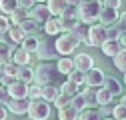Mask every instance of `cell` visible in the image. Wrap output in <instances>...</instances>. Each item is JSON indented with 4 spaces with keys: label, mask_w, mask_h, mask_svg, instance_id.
Wrapping results in <instances>:
<instances>
[{
    "label": "cell",
    "mask_w": 126,
    "mask_h": 120,
    "mask_svg": "<svg viewBox=\"0 0 126 120\" xmlns=\"http://www.w3.org/2000/svg\"><path fill=\"white\" fill-rule=\"evenodd\" d=\"M82 94H84V100H86V106H98L96 104V90H94L92 86H86L84 90H82Z\"/></svg>",
    "instance_id": "1f68e13d"
},
{
    "label": "cell",
    "mask_w": 126,
    "mask_h": 120,
    "mask_svg": "<svg viewBox=\"0 0 126 120\" xmlns=\"http://www.w3.org/2000/svg\"><path fill=\"white\" fill-rule=\"evenodd\" d=\"M120 104H124V106H126V96H122V100H120Z\"/></svg>",
    "instance_id": "f907efd6"
},
{
    "label": "cell",
    "mask_w": 126,
    "mask_h": 120,
    "mask_svg": "<svg viewBox=\"0 0 126 120\" xmlns=\"http://www.w3.org/2000/svg\"><path fill=\"white\" fill-rule=\"evenodd\" d=\"M38 44H40V38H38V36H26V38L22 40L20 46H22V48H26L28 52H36Z\"/></svg>",
    "instance_id": "4dcf8cb0"
},
{
    "label": "cell",
    "mask_w": 126,
    "mask_h": 120,
    "mask_svg": "<svg viewBox=\"0 0 126 120\" xmlns=\"http://www.w3.org/2000/svg\"><path fill=\"white\" fill-rule=\"evenodd\" d=\"M80 18L78 16H66V14H62L60 16V28H62V32H72V30L76 26H80Z\"/></svg>",
    "instance_id": "2e32d148"
},
{
    "label": "cell",
    "mask_w": 126,
    "mask_h": 120,
    "mask_svg": "<svg viewBox=\"0 0 126 120\" xmlns=\"http://www.w3.org/2000/svg\"><path fill=\"white\" fill-rule=\"evenodd\" d=\"M28 12H30L28 16H30V18H34V20H36V22H40V24H42L46 18H48V16H52L50 10H48V6H46L44 2H36L32 8L28 10Z\"/></svg>",
    "instance_id": "8fae6325"
},
{
    "label": "cell",
    "mask_w": 126,
    "mask_h": 120,
    "mask_svg": "<svg viewBox=\"0 0 126 120\" xmlns=\"http://www.w3.org/2000/svg\"><path fill=\"white\" fill-rule=\"evenodd\" d=\"M58 68L54 64H48V62H42L38 64V68L34 70V82L44 86V84H52L56 78H58Z\"/></svg>",
    "instance_id": "3957f363"
},
{
    "label": "cell",
    "mask_w": 126,
    "mask_h": 120,
    "mask_svg": "<svg viewBox=\"0 0 126 120\" xmlns=\"http://www.w3.org/2000/svg\"><path fill=\"white\" fill-rule=\"evenodd\" d=\"M74 36L78 38V42H84V44H88V28H84V24H80V26H76L74 30Z\"/></svg>",
    "instance_id": "d590c367"
},
{
    "label": "cell",
    "mask_w": 126,
    "mask_h": 120,
    "mask_svg": "<svg viewBox=\"0 0 126 120\" xmlns=\"http://www.w3.org/2000/svg\"><path fill=\"white\" fill-rule=\"evenodd\" d=\"M58 110V120H78V112L76 108H72L70 104H66V106H62V108H56Z\"/></svg>",
    "instance_id": "44dd1931"
},
{
    "label": "cell",
    "mask_w": 126,
    "mask_h": 120,
    "mask_svg": "<svg viewBox=\"0 0 126 120\" xmlns=\"http://www.w3.org/2000/svg\"><path fill=\"white\" fill-rule=\"evenodd\" d=\"M112 98H114V96L110 94L104 86H100V88L96 90V104H98V106H108V104L112 102Z\"/></svg>",
    "instance_id": "4316f807"
},
{
    "label": "cell",
    "mask_w": 126,
    "mask_h": 120,
    "mask_svg": "<svg viewBox=\"0 0 126 120\" xmlns=\"http://www.w3.org/2000/svg\"><path fill=\"white\" fill-rule=\"evenodd\" d=\"M6 90H8V94H10V98H24V96H28V84L26 82H22V80H12L8 86H6Z\"/></svg>",
    "instance_id": "9c48e42d"
},
{
    "label": "cell",
    "mask_w": 126,
    "mask_h": 120,
    "mask_svg": "<svg viewBox=\"0 0 126 120\" xmlns=\"http://www.w3.org/2000/svg\"><path fill=\"white\" fill-rule=\"evenodd\" d=\"M120 32H122V30H118V28H114V24H112V26H106V36H108L110 40H118V36H120Z\"/></svg>",
    "instance_id": "60d3db41"
},
{
    "label": "cell",
    "mask_w": 126,
    "mask_h": 120,
    "mask_svg": "<svg viewBox=\"0 0 126 120\" xmlns=\"http://www.w3.org/2000/svg\"><path fill=\"white\" fill-rule=\"evenodd\" d=\"M8 36H10L12 42L22 44V40L26 38V32H24V30H22L18 24H10V28H8Z\"/></svg>",
    "instance_id": "cb8c5ba5"
},
{
    "label": "cell",
    "mask_w": 126,
    "mask_h": 120,
    "mask_svg": "<svg viewBox=\"0 0 126 120\" xmlns=\"http://www.w3.org/2000/svg\"><path fill=\"white\" fill-rule=\"evenodd\" d=\"M102 86L108 90L112 96H118V94H122V84L116 80V78H112V76H104V82H102Z\"/></svg>",
    "instance_id": "ac0fdd59"
},
{
    "label": "cell",
    "mask_w": 126,
    "mask_h": 120,
    "mask_svg": "<svg viewBox=\"0 0 126 120\" xmlns=\"http://www.w3.org/2000/svg\"><path fill=\"white\" fill-rule=\"evenodd\" d=\"M8 18H10V24H20V22H24L28 18V10L22 8V6H18V8H14L8 14Z\"/></svg>",
    "instance_id": "7402d4cb"
},
{
    "label": "cell",
    "mask_w": 126,
    "mask_h": 120,
    "mask_svg": "<svg viewBox=\"0 0 126 120\" xmlns=\"http://www.w3.org/2000/svg\"><path fill=\"white\" fill-rule=\"evenodd\" d=\"M72 60H74V68L80 70V72H88V70L94 66V58H92L90 54H84V52L76 54Z\"/></svg>",
    "instance_id": "7c38bea8"
},
{
    "label": "cell",
    "mask_w": 126,
    "mask_h": 120,
    "mask_svg": "<svg viewBox=\"0 0 126 120\" xmlns=\"http://www.w3.org/2000/svg\"><path fill=\"white\" fill-rule=\"evenodd\" d=\"M112 116H114V120H126V106H124V104H118V106H114Z\"/></svg>",
    "instance_id": "f35d334b"
},
{
    "label": "cell",
    "mask_w": 126,
    "mask_h": 120,
    "mask_svg": "<svg viewBox=\"0 0 126 120\" xmlns=\"http://www.w3.org/2000/svg\"><path fill=\"white\" fill-rule=\"evenodd\" d=\"M10 28V18L6 14H0V32H8Z\"/></svg>",
    "instance_id": "b9f144b4"
},
{
    "label": "cell",
    "mask_w": 126,
    "mask_h": 120,
    "mask_svg": "<svg viewBox=\"0 0 126 120\" xmlns=\"http://www.w3.org/2000/svg\"><path fill=\"white\" fill-rule=\"evenodd\" d=\"M102 6H108V8H120V0H102Z\"/></svg>",
    "instance_id": "ee69618b"
},
{
    "label": "cell",
    "mask_w": 126,
    "mask_h": 120,
    "mask_svg": "<svg viewBox=\"0 0 126 120\" xmlns=\"http://www.w3.org/2000/svg\"><path fill=\"white\" fill-rule=\"evenodd\" d=\"M120 48H122V46H120V42H118V40H110V38L100 46V50L104 52V56H110V58H112Z\"/></svg>",
    "instance_id": "603a6c76"
},
{
    "label": "cell",
    "mask_w": 126,
    "mask_h": 120,
    "mask_svg": "<svg viewBox=\"0 0 126 120\" xmlns=\"http://www.w3.org/2000/svg\"><path fill=\"white\" fill-rule=\"evenodd\" d=\"M34 4H36L34 0H18V6H22V8H26V10H30Z\"/></svg>",
    "instance_id": "f6af8a7d"
},
{
    "label": "cell",
    "mask_w": 126,
    "mask_h": 120,
    "mask_svg": "<svg viewBox=\"0 0 126 120\" xmlns=\"http://www.w3.org/2000/svg\"><path fill=\"white\" fill-rule=\"evenodd\" d=\"M78 120H102V110H96V108H84L78 114Z\"/></svg>",
    "instance_id": "484cf974"
},
{
    "label": "cell",
    "mask_w": 126,
    "mask_h": 120,
    "mask_svg": "<svg viewBox=\"0 0 126 120\" xmlns=\"http://www.w3.org/2000/svg\"><path fill=\"white\" fill-rule=\"evenodd\" d=\"M78 38L74 36V32H62L58 34L56 42H54V48L58 52V56H70L76 48H78Z\"/></svg>",
    "instance_id": "7a4b0ae2"
},
{
    "label": "cell",
    "mask_w": 126,
    "mask_h": 120,
    "mask_svg": "<svg viewBox=\"0 0 126 120\" xmlns=\"http://www.w3.org/2000/svg\"><path fill=\"white\" fill-rule=\"evenodd\" d=\"M2 36H4V32H0V40H2Z\"/></svg>",
    "instance_id": "f5cc1de1"
},
{
    "label": "cell",
    "mask_w": 126,
    "mask_h": 120,
    "mask_svg": "<svg viewBox=\"0 0 126 120\" xmlns=\"http://www.w3.org/2000/svg\"><path fill=\"white\" fill-rule=\"evenodd\" d=\"M124 12H126V10H124Z\"/></svg>",
    "instance_id": "6f0895ef"
},
{
    "label": "cell",
    "mask_w": 126,
    "mask_h": 120,
    "mask_svg": "<svg viewBox=\"0 0 126 120\" xmlns=\"http://www.w3.org/2000/svg\"><path fill=\"white\" fill-rule=\"evenodd\" d=\"M14 8H18V0H0V12L2 14L8 16Z\"/></svg>",
    "instance_id": "836d02e7"
},
{
    "label": "cell",
    "mask_w": 126,
    "mask_h": 120,
    "mask_svg": "<svg viewBox=\"0 0 126 120\" xmlns=\"http://www.w3.org/2000/svg\"><path fill=\"white\" fill-rule=\"evenodd\" d=\"M112 58H114V66L120 72H126V48H120Z\"/></svg>",
    "instance_id": "f546056e"
},
{
    "label": "cell",
    "mask_w": 126,
    "mask_h": 120,
    "mask_svg": "<svg viewBox=\"0 0 126 120\" xmlns=\"http://www.w3.org/2000/svg\"><path fill=\"white\" fill-rule=\"evenodd\" d=\"M40 60H54V58H58V52H56V48H54V44H48V42H42L40 40V44H38V48H36V52H34Z\"/></svg>",
    "instance_id": "30bf717a"
},
{
    "label": "cell",
    "mask_w": 126,
    "mask_h": 120,
    "mask_svg": "<svg viewBox=\"0 0 126 120\" xmlns=\"http://www.w3.org/2000/svg\"><path fill=\"white\" fill-rule=\"evenodd\" d=\"M10 60H12V46L6 44L4 40H0V66H4Z\"/></svg>",
    "instance_id": "83f0119b"
},
{
    "label": "cell",
    "mask_w": 126,
    "mask_h": 120,
    "mask_svg": "<svg viewBox=\"0 0 126 120\" xmlns=\"http://www.w3.org/2000/svg\"><path fill=\"white\" fill-rule=\"evenodd\" d=\"M120 20H122V26L126 28V12H124V14H120Z\"/></svg>",
    "instance_id": "c3c4849f"
},
{
    "label": "cell",
    "mask_w": 126,
    "mask_h": 120,
    "mask_svg": "<svg viewBox=\"0 0 126 120\" xmlns=\"http://www.w3.org/2000/svg\"><path fill=\"white\" fill-rule=\"evenodd\" d=\"M98 20H100V24H102V26H112V24H116V22L120 20L118 8H108V6H102Z\"/></svg>",
    "instance_id": "ba28073f"
},
{
    "label": "cell",
    "mask_w": 126,
    "mask_h": 120,
    "mask_svg": "<svg viewBox=\"0 0 126 120\" xmlns=\"http://www.w3.org/2000/svg\"><path fill=\"white\" fill-rule=\"evenodd\" d=\"M100 2H102V0H100Z\"/></svg>",
    "instance_id": "9f6ffc18"
},
{
    "label": "cell",
    "mask_w": 126,
    "mask_h": 120,
    "mask_svg": "<svg viewBox=\"0 0 126 120\" xmlns=\"http://www.w3.org/2000/svg\"><path fill=\"white\" fill-rule=\"evenodd\" d=\"M16 78L22 80V82H26V84H32L34 82V70L30 68V64H22V66H18Z\"/></svg>",
    "instance_id": "d6986e66"
},
{
    "label": "cell",
    "mask_w": 126,
    "mask_h": 120,
    "mask_svg": "<svg viewBox=\"0 0 126 120\" xmlns=\"http://www.w3.org/2000/svg\"><path fill=\"white\" fill-rule=\"evenodd\" d=\"M58 90H60L62 94H66V96H74V94L80 92V84H76L72 80H66V82H62V86Z\"/></svg>",
    "instance_id": "f1b7e54d"
},
{
    "label": "cell",
    "mask_w": 126,
    "mask_h": 120,
    "mask_svg": "<svg viewBox=\"0 0 126 120\" xmlns=\"http://www.w3.org/2000/svg\"><path fill=\"white\" fill-rule=\"evenodd\" d=\"M42 94V86L40 84H28V98L34 100V98H40Z\"/></svg>",
    "instance_id": "8d00e7d4"
},
{
    "label": "cell",
    "mask_w": 126,
    "mask_h": 120,
    "mask_svg": "<svg viewBox=\"0 0 126 120\" xmlns=\"http://www.w3.org/2000/svg\"><path fill=\"white\" fill-rule=\"evenodd\" d=\"M106 40H108L106 26H102V24H90L88 26V44H90V46L100 48Z\"/></svg>",
    "instance_id": "5b68a950"
},
{
    "label": "cell",
    "mask_w": 126,
    "mask_h": 120,
    "mask_svg": "<svg viewBox=\"0 0 126 120\" xmlns=\"http://www.w3.org/2000/svg\"><path fill=\"white\" fill-rule=\"evenodd\" d=\"M54 106L56 108H62V106H66V104H70V96H66V94H62V92H58V96L54 98Z\"/></svg>",
    "instance_id": "74e56055"
},
{
    "label": "cell",
    "mask_w": 126,
    "mask_h": 120,
    "mask_svg": "<svg viewBox=\"0 0 126 120\" xmlns=\"http://www.w3.org/2000/svg\"><path fill=\"white\" fill-rule=\"evenodd\" d=\"M104 82V72L100 68H90L88 72H84V84L86 86H92V88H100Z\"/></svg>",
    "instance_id": "52a82bcc"
},
{
    "label": "cell",
    "mask_w": 126,
    "mask_h": 120,
    "mask_svg": "<svg viewBox=\"0 0 126 120\" xmlns=\"http://www.w3.org/2000/svg\"><path fill=\"white\" fill-rule=\"evenodd\" d=\"M28 106H30V98H28V96H24V98H10L8 104H6V108H8L12 114H16V116L26 114V112H28Z\"/></svg>",
    "instance_id": "8992f818"
},
{
    "label": "cell",
    "mask_w": 126,
    "mask_h": 120,
    "mask_svg": "<svg viewBox=\"0 0 126 120\" xmlns=\"http://www.w3.org/2000/svg\"><path fill=\"white\" fill-rule=\"evenodd\" d=\"M26 114H28L30 120H48V116H50V102H46L44 98L30 100V106H28Z\"/></svg>",
    "instance_id": "277c9868"
},
{
    "label": "cell",
    "mask_w": 126,
    "mask_h": 120,
    "mask_svg": "<svg viewBox=\"0 0 126 120\" xmlns=\"http://www.w3.org/2000/svg\"><path fill=\"white\" fill-rule=\"evenodd\" d=\"M70 106H72V108H76L78 112H80V110H84V108H86V100H84V94H82V92H78V94L70 96Z\"/></svg>",
    "instance_id": "d6a6232c"
},
{
    "label": "cell",
    "mask_w": 126,
    "mask_h": 120,
    "mask_svg": "<svg viewBox=\"0 0 126 120\" xmlns=\"http://www.w3.org/2000/svg\"><path fill=\"white\" fill-rule=\"evenodd\" d=\"M46 6H48L52 16H62L68 6V0H46Z\"/></svg>",
    "instance_id": "e0dca14e"
},
{
    "label": "cell",
    "mask_w": 126,
    "mask_h": 120,
    "mask_svg": "<svg viewBox=\"0 0 126 120\" xmlns=\"http://www.w3.org/2000/svg\"><path fill=\"white\" fill-rule=\"evenodd\" d=\"M18 26H20L24 32H26V36H38L40 26H42V24H40V22H36L34 18H30V16H28V18H26L24 22H20Z\"/></svg>",
    "instance_id": "9a60e30c"
},
{
    "label": "cell",
    "mask_w": 126,
    "mask_h": 120,
    "mask_svg": "<svg viewBox=\"0 0 126 120\" xmlns=\"http://www.w3.org/2000/svg\"><path fill=\"white\" fill-rule=\"evenodd\" d=\"M6 118H8V108L4 104H0V120H6Z\"/></svg>",
    "instance_id": "bcb514c9"
},
{
    "label": "cell",
    "mask_w": 126,
    "mask_h": 120,
    "mask_svg": "<svg viewBox=\"0 0 126 120\" xmlns=\"http://www.w3.org/2000/svg\"><path fill=\"white\" fill-rule=\"evenodd\" d=\"M102 120H114V118H102Z\"/></svg>",
    "instance_id": "11a10c76"
},
{
    "label": "cell",
    "mask_w": 126,
    "mask_h": 120,
    "mask_svg": "<svg viewBox=\"0 0 126 120\" xmlns=\"http://www.w3.org/2000/svg\"><path fill=\"white\" fill-rule=\"evenodd\" d=\"M100 10H102L100 0H80V4H78V18L86 26L96 24L98 16H100Z\"/></svg>",
    "instance_id": "6da1fadb"
},
{
    "label": "cell",
    "mask_w": 126,
    "mask_h": 120,
    "mask_svg": "<svg viewBox=\"0 0 126 120\" xmlns=\"http://www.w3.org/2000/svg\"><path fill=\"white\" fill-rule=\"evenodd\" d=\"M42 26H44V32L48 34V36H58L62 32V28H60V16H48V18L42 22Z\"/></svg>",
    "instance_id": "5bb4252c"
},
{
    "label": "cell",
    "mask_w": 126,
    "mask_h": 120,
    "mask_svg": "<svg viewBox=\"0 0 126 120\" xmlns=\"http://www.w3.org/2000/svg\"><path fill=\"white\" fill-rule=\"evenodd\" d=\"M2 76H4V72H2V66H0V82H2Z\"/></svg>",
    "instance_id": "681fc988"
},
{
    "label": "cell",
    "mask_w": 126,
    "mask_h": 120,
    "mask_svg": "<svg viewBox=\"0 0 126 120\" xmlns=\"http://www.w3.org/2000/svg\"><path fill=\"white\" fill-rule=\"evenodd\" d=\"M58 92H60V90L54 86V84H44L42 86V94H40V98H44L46 102H54V98L58 96Z\"/></svg>",
    "instance_id": "d4e9b609"
},
{
    "label": "cell",
    "mask_w": 126,
    "mask_h": 120,
    "mask_svg": "<svg viewBox=\"0 0 126 120\" xmlns=\"http://www.w3.org/2000/svg\"><path fill=\"white\" fill-rule=\"evenodd\" d=\"M2 72H4V76H8V78H16V74H18V64H14L12 60L10 62H6L4 66H2Z\"/></svg>",
    "instance_id": "e575fe53"
},
{
    "label": "cell",
    "mask_w": 126,
    "mask_h": 120,
    "mask_svg": "<svg viewBox=\"0 0 126 120\" xmlns=\"http://www.w3.org/2000/svg\"><path fill=\"white\" fill-rule=\"evenodd\" d=\"M8 100H10V94H8V90H6V86H0V104H8Z\"/></svg>",
    "instance_id": "7bdbcfd3"
},
{
    "label": "cell",
    "mask_w": 126,
    "mask_h": 120,
    "mask_svg": "<svg viewBox=\"0 0 126 120\" xmlns=\"http://www.w3.org/2000/svg\"><path fill=\"white\" fill-rule=\"evenodd\" d=\"M68 80H72V82H76V84H84V72H80V70H72L70 74H68Z\"/></svg>",
    "instance_id": "ab89813d"
},
{
    "label": "cell",
    "mask_w": 126,
    "mask_h": 120,
    "mask_svg": "<svg viewBox=\"0 0 126 120\" xmlns=\"http://www.w3.org/2000/svg\"><path fill=\"white\" fill-rule=\"evenodd\" d=\"M34 2H46V0H34Z\"/></svg>",
    "instance_id": "816d5d0a"
},
{
    "label": "cell",
    "mask_w": 126,
    "mask_h": 120,
    "mask_svg": "<svg viewBox=\"0 0 126 120\" xmlns=\"http://www.w3.org/2000/svg\"><path fill=\"white\" fill-rule=\"evenodd\" d=\"M118 42H120V46H122V48H126V30H122V32H120Z\"/></svg>",
    "instance_id": "7dc6e473"
},
{
    "label": "cell",
    "mask_w": 126,
    "mask_h": 120,
    "mask_svg": "<svg viewBox=\"0 0 126 120\" xmlns=\"http://www.w3.org/2000/svg\"><path fill=\"white\" fill-rule=\"evenodd\" d=\"M124 84H126V72H124Z\"/></svg>",
    "instance_id": "db71d44e"
},
{
    "label": "cell",
    "mask_w": 126,
    "mask_h": 120,
    "mask_svg": "<svg viewBox=\"0 0 126 120\" xmlns=\"http://www.w3.org/2000/svg\"><path fill=\"white\" fill-rule=\"evenodd\" d=\"M56 68H58L60 74H66V76H68V74L74 70V60H72L70 56H62V58H58Z\"/></svg>",
    "instance_id": "ffe728a7"
},
{
    "label": "cell",
    "mask_w": 126,
    "mask_h": 120,
    "mask_svg": "<svg viewBox=\"0 0 126 120\" xmlns=\"http://www.w3.org/2000/svg\"><path fill=\"white\" fill-rule=\"evenodd\" d=\"M32 56H34V52H28L26 48L18 46L16 50H12V62L18 64V66H22V64H30V62H32Z\"/></svg>",
    "instance_id": "4fadbf2b"
}]
</instances>
